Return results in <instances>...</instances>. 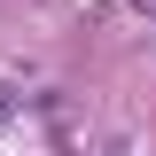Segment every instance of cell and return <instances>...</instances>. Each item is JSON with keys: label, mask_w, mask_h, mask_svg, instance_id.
Returning <instances> with one entry per match:
<instances>
[{"label": "cell", "mask_w": 156, "mask_h": 156, "mask_svg": "<svg viewBox=\"0 0 156 156\" xmlns=\"http://www.w3.org/2000/svg\"><path fill=\"white\" fill-rule=\"evenodd\" d=\"M23 109V94H16V86H8V78H0V125H8V117H16Z\"/></svg>", "instance_id": "obj_1"}, {"label": "cell", "mask_w": 156, "mask_h": 156, "mask_svg": "<svg viewBox=\"0 0 156 156\" xmlns=\"http://www.w3.org/2000/svg\"><path fill=\"white\" fill-rule=\"evenodd\" d=\"M101 156H133V148H125V140H109V148H101Z\"/></svg>", "instance_id": "obj_2"}]
</instances>
